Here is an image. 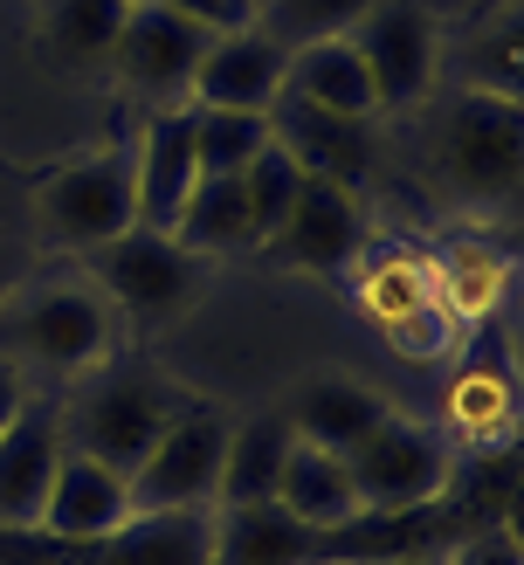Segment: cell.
I'll list each match as a JSON object with an SVG mask.
<instances>
[{
	"mask_svg": "<svg viewBox=\"0 0 524 565\" xmlns=\"http://www.w3.org/2000/svg\"><path fill=\"white\" fill-rule=\"evenodd\" d=\"M441 565H524V545H517V524H511V518L469 524L462 539H449V545H441Z\"/></svg>",
	"mask_w": 524,
	"mask_h": 565,
	"instance_id": "1f68e13d",
	"label": "cell"
},
{
	"mask_svg": "<svg viewBox=\"0 0 524 565\" xmlns=\"http://www.w3.org/2000/svg\"><path fill=\"white\" fill-rule=\"evenodd\" d=\"M269 138L284 146L311 180H331L366 201L373 193V173H379V125H352V118H324V110L297 104L276 90L269 104Z\"/></svg>",
	"mask_w": 524,
	"mask_h": 565,
	"instance_id": "4fadbf2b",
	"label": "cell"
},
{
	"mask_svg": "<svg viewBox=\"0 0 524 565\" xmlns=\"http://www.w3.org/2000/svg\"><path fill=\"white\" fill-rule=\"evenodd\" d=\"M269 503H284V511L297 524H311V531H359V524H379L359 511V490H352V476H345V456L339 448H318V441H297L284 448V469H276V497Z\"/></svg>",
	"mask_w": 524,
	"mask_h": 565,
	"instance_id": "7402d4cb",
	"label": "cell"
},
{
	"mask_svg": "<svg viewBox=\"0 0 524 565\" xmlns=\"http://www.w3.org/2000/svg\"><path fill=\"white\" fill-rule=\"evenodd\" d=\"M462 456L449 448V435L421 414H386L373 435H359L345 448V476L359 490V511L379 518V524H414L428 518L441 497H449Z\"/></svg>",
	"mask_w": 524,
	"mask_h": 565,
	"instance_id": "5b68a950",
	"label": "cell"
},
{
	"mask_svg": "<svg viewBox=\"0 0 524 565\" xmlns=\"http://www.w3.org/2000/svg\"><path fill=\"white\" fill-rule=\"evenodd\" d=\"M173 242L186 256H201L207 269L214 263H242L256 256V221H248V193H242V173H201L186 193V207L173 221Z\"/></svg>",
	"mask_w": 524,
	"mask_h": 565,
	"instance_id": "484cf974",
	"label": "cell"
},
{
	"mask_svg": "<svg viewBox=\"0 0 524 565\" xmlns=\"http://www.w3.org/2000/svg\"><path fill=\"white\" fill-rule=\"evenodd\" d=\"M352 49L373 76L379 125L414 118L441 90V14L428 0H373L352 28Z\"/></svg>",
	"mask_w": 524,
	"mask_h": 565,
	"instance_id": "52a82bcc",
	"label": "cell"
},
{
	"mask_svg": "<svg viewBox=\"0 0 524 565\" xmlns=\"http://www.w3.org/2000/svg\"><path fill=\"white\" fill-rule=\"evenodd\" d=\"M435 263V303L462 324V338L490 331L517 297V256L511 242H496V228H462L441 248H428Z\"/></svg>",
	"mask_w": 524,
	"mask_h": 565,
	"instance_id": "7c38bea8",
	"label": "cell"
},
{
	"mask_svg": "<svg viewBox=\"0 0 524 565\" xmlns=\"http://www.w3.org/2000/svg\"><path fill=\"white\" fill-rule=\"evenodd\" d=\"M55 456H63V414H55V393L35 386L0 428V531H35Z\"/></svg>",
	"mask_w": 524,
	"mask_h": 565,
	"instance_id": "ac0fdd59",
	"label": "cell"
},
{
	"mask_svg": "<svg viewBox=\"0 0 524 565\" xmlns=\"http://www.w3.org/2000/svg\"><path fill=\"white\" fill-rule=\"evenodd\" d=\"M517 420H524V393H517V365L504 359H462L449 386H441V414L435 428L449 435L462 462H490V456H517Z\"/></svg>",
	"mask_w": 524,
	"mask_h": 565,
	"instance_id": "8fae6325",
	"label": "cell"
},
{
	"mask_svg": "<svg viewBox=\"0 0 524 565\" xmlns=\"http://www.w3.org/2000/svg\"><path fill=\"white\" fill-rule=\"evenodd\" d=\"M366 565H441V545H394V552H373Z\"/></svg>",
	"mask_w": 524,
	"mask_h": 565,
	"instance_id": "8d00e7d4",
	"label": "cell"
},
{
	"mask_svg": "<svg viewBox=\"0 0 524 565\" xmlns=\"http://www.w3.org/2000/svg\"><path fill=\"white\" fill-rule=\"evenodd\" d=\"M35 263L42 256H35V242H28V228H0V297H8Z\"/></svg>",
	"mask_w": 524,
	"mask_h": 565,
	"instance_id": "836d02e7",
	"label": "cell"
},
{
	"mask_svg": "<svg viewBox=\"0 0 524 565\" xmlns=\"http://www.w3.org/2000/svg\"><path fill=\"white\" fill-rule=\"evenodd\" d=\"M318 565H366V558H318Z\"/></svg>",
	"mask_w": 524,
	"mask_h": 565,
	"instance_id": "f35d334b",
	"label": "cell"
},
{
	"mask_svg": "<svg viewBox=\"0 0 524 565\" xmlns=\"http://www.w3.org/2000/svg\"><path fill=\"white\" fill-rule=\"evenodd\" d=\"M63 565H207V511L125 518L97 545H63Z\"/></svg>",
	"mask_w": 524,
	"mask_h": 565,
	"instance_id": "d4e9b609",
	"label": "cell"
},
{
	"mask_svg": "<svg viewBox=\"0 0 524 565\" xmlns=\"http://www.w3.org/2000/svg\"><path fill=\"white\" fill-rule=\"evenodd\" d=\"M186 407H193V393L180 380L152 373V365H138V359H110L97 373L55 386L63 448H76V456H90L118 476H131L146 462V448L165 435V420L186 414Z\"/></svg>",
	"mask_w": 524,
	"mask_h": 565,
	"instance_id": "277c9868",
	"label": "cell"
},
{
	"mask_svg": "<svg viewBox=\"0 0 524 565\" xmlns=\"http://www.w3.org/2000/svg\"><path fill=\"white\" fill-rule=\"evenodd\" d=\"M221 441H228V414H214L193 401L186 414L165 420V435L146 448V462L125 476L131 490V518H159V511H207L214 483H221Z\"/></svg>",
	"mask_w": 524,
	"mask_h": 565,
	"instance_id": "9c48e42d",
	"label": "cell"
},
{
	"mask_svg": "<svg viewBox=\"0 0 524 565\" xmlns=\"http://www.w3.org/2000/svg\"><path fill=\"white\" fill-rule=\"evenodd\" d=\"M28 393H35V386L21 380V365H14V359H0V428H8V420L21 414V401H28Z\"/></svg>",
	"mask_w": 524,
	"mask_h": 565,
	"instance_id": "e575fe53",
	"label": "cell"
},
{
	"mask_svg": "<svg viewBox=\"0 0 524 565\" xmlns=\"http://www.w3.org/2000/svg\"><path fill=\"white\" fill-rule=\"evenodd\" d=\"M21 228L35 242V256H90V248L118 242L138 228V186H131V131L83 146L69 159H49L42 173L21 186Z\"/></svg>",
	"mask_w": 524,
	"mask_h": 565,
	"instance_id": "3957f363",
	"label": "cell"
},
{
	"mask_svg": "<svg viewBox=\"0 0 524 565\" xmlns=\"http://www.w3.org/2000/svg\"><path fill=\"white\" fill-rule=\"evenodd\" d=\"M517 0H477L462 21L441 14V90H477L517 104Z\"/></svg>",
	"mask_w": 524,
	"mask_h": 565,
	"instance_id": "e0dca14e",
	"label": "cell"
},
{
	"mask_svg": "<svg viewBox=\"0 0 524 565\" xmlns=\"http://www.w3.org/2000/svg\"><path fill=\"white\" fill-rule=\"evenodd\" d=\"M125 318L110 303L83 263L63 256H42L8 297H0V359L21 365L28 386H69L97 365L125 359Z\"/></svg>",
	"mask_w": 524,
	"mask_h": 565,
	"instance_id": "6da1fadb",
	"label": "cell"
},
{
	"mask_svg": "<svg viewBox=\"0 0 524 565\" xmlns=\"http://www.w3.org/2000/svg\"><path fill=\"white\" fill-rule=\"evenodd\" d=\"M428 8H435V14H449V8H462V0H428Z\"/></svg>",
	"mask_w": 524,
	"mask_h": 565,
	"instance_id": "74e56055",
	"label": "cell"
},
{
	"mask_svg": "<svg viewBox=\"0 0 524 565\" xmlns=\"http://www.w3.org/2000/svg\"><path fill=\"white\" fill-rule=\"evenodd\" d=\"M284 428L297 435V441H318V448H345L359 441V435H373L386 414H394V401L373 386V380H359V373H339V365H324V373H303V380H290V393H284Z\"/></svg>",
	"mask_w": 524,
	"mask_h": 565,
	"instance_id": "d6986e66",
	"label": "cell"
},
{
	"mask_svg": "<svg viewBox=\"0 0 524 565\" xmlns=\"http://www.w3.org/2000/svg\"><path fill=\"white\" fill-rule=\"evenodd\" d=\"M366 235H373V214H366L359 193L331 186V180H303L297 207L284 214V228H276L256 256L269 269H290V276H345L352 256L366 248Z\"/></svg>",
	"mask_w": 524,
	"mask_h": 565,
	"instance_id": "30bf717a",
	"label": "cell"
},
{
	"mask_svg": "<svg viewBox=\"0 0 524 565\" xmlns=\"http://www.w3.org/2000/svg\"><path fill=\"white\" fill-rule=\"evenodd\" d=\"M76 263L110 303H118L125 331L180 324L186 310L207 297V263L186 256V248L173 235H159V228H125L118 242H104V248H90V256H76Z\"/></svg>",
	"mask_w": 524,
	"mask_h": 565,
	"instance_id": "8992f818",
	"label": "cell"
},
{
	"mask_svg": "<svg viewBox=\"0 0 524 565\" xmlns=\"http://www.w3.org/2000/svg\"><path fill=\"white\" fill-rule=\"evenodd\" d=\"M186 110H193V159H201V173H242L269 146V110H207V104H186Z\"/></svg>",
	"mask_w": 524,
	"mask_h": 565,
	"instance_id": "83f0119b",
	"label": "cell"
},
{
	"mask_svg": "<svg viewBox=\"0 0 524 565\" xmlns=\"http://www.w3.org/2000/svg\"><path fill=\"white\" fill-rule=\"evenodd\" d=\"M193 180H201V159H193V110L165 104L131 118V186H138V228L173 235V221L186 207Z\"/></svg>",
	"mask_w": 524,
	"mask_h": 565,
	"instance_id": "5bb4252c",
	"label": "cell"
},
{
	"mask_svg": "<svg viewBox=\"0 0 524 565\" xmlns=\"http://www.w3.org/2000/svg\"><path fill=\"white\" fill-rule=\"evenodd\" d=\"M131 518V490L118 469H104L90 456L63 448L55 456V476H49V497H42V518L35 531H0V539H55V545H97L110 539Z\"/></svg>",
	"mask_w": 524,
	"mask_h": 565,
	"instance_id": "2e32d148",
	"label": "cell"
},
{
	"mask_svg": "<svg viewBox=\"0 0 524 565\" xmlns=\"http://www.w3.org/2000/svg\"><path fill=\"white\" fill-rule=\"evenodd\" d=\"M345 290L359 303V318L373 331H386V324L414 318L421 303H435V263H428V248H414V242L366 235V248H359L352 269H345Z\"/></svg>",
	"mask_w": 524,
	"mask_h": 565,
	"instance_id": "44dd1931",
	"label": "cell"
},
{
	"mask_svg": "<svg viewBox=\"0 0 524 565\" xmlns=\"http://www.w3.org/2000/svg\"><path fill=\"white\" fill-rule=\"evenodd\" d=\"M159 8L193 21L201 35H235V28H256L263 21V0H159Z\"/></svg>",
	"mask_w": 524,
	"mask_h": 565,
	"instance_id": "d6a6232c",
	"label": "cell"
},
{
	"mask_svg": "<svg viewBox=\"0 0 524 565\" xmlns=\"http://www.w3.org/2000/svg\"><path fill=\"white\" fill-rule=\"evenodd\" d=\"M207 42L214 35H201V28L180 21V14H165L159 0H138V8H125V28H118V42H110V55H104L110 97L131 104V118L165 110V104H186Z\"/></svg>",
	"mask_w": 524,
	"mask_h": 565,
	"instance_id": "ba28073f",
	"label": "cell"
},
{
	"mask_svg": "<svg viewBox=\"0 0 524 565\" xmlns=\"http://www.w3.org/2000/svg\"><path fill=\"white\" fill-rule=\"evenodd\" d=\"M284 97L324 110V118L379 125L373 76H366V63H359L352 35H331V42H303V49H290V63H284Z\"/></svg>",
	"mask_w": 524,
	"mask_h": 565,
	"instance_id": "603a6c76",
	"label": "cell"
},
{
	"mask_svg": "<svg viewBox=\"0 0 524 565\" xmlns=\"http://www.w3.org/2000/svg\"><path fill=\"white\" fill-rule=\"evenodd\" d=\"M303 180H311V173H303V166H297L284 146H276V138L242 166V193H248V221H256V248H263L276 228H284V214L297 207Z\"/></svg>",
	"mask_w": 524,
	"mask_h": 565,
	"instance_id": "f1b7e54d",
	"label": "cell"
},
{
	"mask_svg": "<svg viewBox=\"0 0 524 565\" xmlns=\"http://www.w3.org/2000/svg\"><path fill=\"white\" fill-rule=\"evenodd\" d=\"M131 8H138V0H131Z\"/></svg>",
	"mask_w": 524,
	"mask_h": 565,
	"instance_id": "ab89813d",
	"label": "cell"
},
{
	"mask_svg": "<svg viewBox=\"0 0 524 565\" xmlns=\"http://www.w3.org/2000/svg\"><path fill=\"white\" fill-rule=\"evenodd\" d=\"M131 0H28V28L35 49L69 76H104V55L125 28Z\"/></svg>",
	"mask_w": 524,
	"mask_h": 565,
	"instance_id": "cb8c5ba5",
	"label": "cell"
},
{
	"mask_svg": "<svg viewBox=\"0 0 524 565\" xmlns=\"http://www.w3.org/2000/svg\"><path fill=\"white\" fill-rule=\"evenodd\" d=\"M345 531H311L284 503H207V565H318L345 558Z\"/></svg>",
	"mask_w": 524,
	"mask_h": 565,
	"instance_id": "9a60e30c",
	"label": "cell"
},
{
	"mask_svg": "<svg viewBox=\"0 0 524 565\" xmlns=\"http://www.w3.org/2000/svg\"><path fill=\"white\" fill-rule=\"evenodd\" d=\"M373 0H263V35L284 42V49H303V42H331V35H352L359 14Z\"/></svg>",
	"mask_w": 524,
	"mask_h": 565,
	"instance_id": "f546056e",
	"label": "cell"
},
{
	"mask_svg": "<svg viewBox=\"0 0 524 565\" xmlns=\"http://www.w3.org/2000/svg\"><path fill=\"white\" fill-rule=\"evenodd\" d=\"M414 118H421V166L441 207L483 221V228H511L524 173V110L477 90H435Z\"/></svg>",
	"mask_w": 524,
	"mask_h": 565,
	"instance_id": "7a4b0ae2",
	"label": "cell"
},
{
	"mask_svg": "<svg viewBox=\"0 0 524 565\" xmlns=\"http://www.w3.org/2000/svg\"><path fill=\"white\" fill-rule=\"evenodd\" d=\"M379 338H386V352H394V359H407V365H449V359H462V345H469V338H462V324H456L441 303H421L414 318L386 324Z\"/></svg>",
	"mask_w": 524,
	"mask_h": 565,
	"instance_id": "4dcf8cb0",
	"label": "cell"
},
{
	"mask_svg": "<svg viewBox=\"0 0 524 565\" xmlns=\"http://www.w3.org/2000/svg\"><path fill=\"white\" fill-rule=\"evenodd\" d=\"M284 448H290V428H284L276 407H256V414L228 420L214 503H269L276 497V469H284Z\"/></svg>",
	"mask_w": 524,
	"mask_h": 565,
	"instance_id": "4316f807",
	"label": "cell"
},
{
	"mask_svg": "<svg viewBox=\"0 0 524 565\" xmlns=\"http://www.w3.org/2000/svg\"><path fill=\"white\" fill-rule=\"evenodd\" d=\"M284 63H290V49L269 42L263 28L214 35L207 55H201V70H193L186 104H207V110H269L276 90H284Z\"/></svg>",
	"mask_w": 524,
	"mask_h": 565,
	"instance_id": "ffe728a7",
	"label": "cell"
},
{
	"mask_svg": "<svg viewBox=\"0 0 524 565\" xmlns=\"http://www.w3.org/2000/svg\"><path fill=\"white\" fill-rule=\"evenodd\" d=\"M21 186L28 180H14V166H0V228H21Z\"/></svg>",
	"mask_w": 524,
	"mask_h": 565,
	"instance_id": "d590c367",
	"label": "cell"
}]
</instances>
